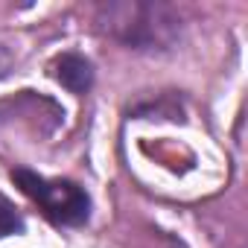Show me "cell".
I'll use <instances>...</instances> for the list:
<instances>
[{
	"instance_id": "1",
	"label": "cell",
	"mask_w": 248,
	"mask_h": 248,
	"mask_svg": "<svg viewBox=\"0 0 248 248\" xmlns=\"http://www.w3.org/2000/svg\"><path fill=\"white\" fill-rule=\"evenodd\" d=\"M96 32L138 53H164L172 50L181 38V15L170 3L158 0H117L99 3L93 12Z\"/></svg>"
},
{
	"instance_id": "2",
	"label": "cell",
	"mask_w": 248,
	"mask_h": 248,
	"mask_svg": "<svg viewBox=\"0 0 248 248\" xmlns=\"http://www.w3.org/2000/svg\"><path fill=\"white\" fill-rule=\"evenodd\" d=\"M12 184L38 207V213L56 228H85L91 222V193L70 178H47L30 167L9 170Z\"/></svg>"
},
{
	"instance_id": "3",
	"label": "cell",
	"mask_w": 248,
	"mask_h": 248,
	"mask_svg": "<svg viewBox=\"0 0 248 248\" xmlns=\"http://www.w3.org/2000/svg\"><path fill=\"white\" fill-rule=\"evenodd\" d=\"M50 73L53 79L73 96H88L91 88H93V79H96V70H93V62L79 53V50H67V53H59L50 64Z\"/></svg>"
},
{
	"instance_id": "4",
	"label": "cell",
	"mask_w": 248,
	"mask_h": 248,
	"mask_svg": "<svg viewBox=\"0 0 248 248\" xmlns=\"http://www.w3.org/2000/svg\"><path fill=\"white\" fill-rule=\"evenodd\" d=\"M24 231H27L24 213L18 210V204H15L6 193H0V239H6V236H21Z\"/></svg>"
}]
</instances>
